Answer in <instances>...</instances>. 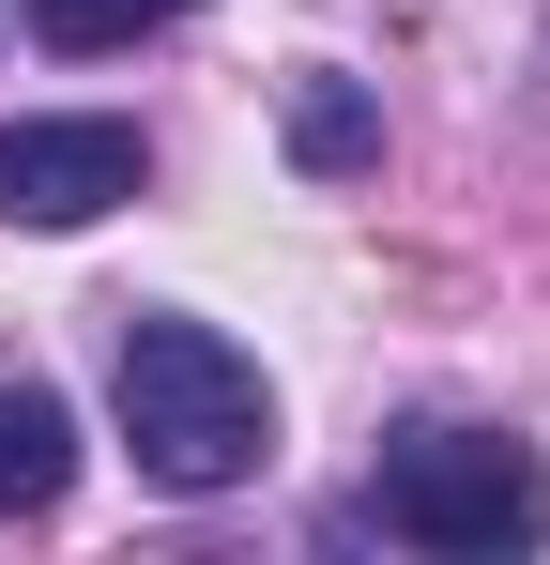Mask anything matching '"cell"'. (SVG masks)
I'll return each instance as SVG.
<instances>
[{
  "label": "cell",
  "mask_w": 550,
  "mask_h": 565,
  "mask_svg": "<svg viewBox=\"0 0 550 565\" xmlns=\"http://www.w3.org/2000/svg\"><path fill=\"white\" fill-rule=\"evenodd\" d=\"M15 15H31L62 62H107V46H138L154 15H183V0H15Z\"/></svg>",
  "instance_id": "6"
},
{
  "label": "cell",
  "mask_w": 550,
  "mask_h": 565,
  "mask_svg": "<svg viewBox=\"0 0 550 565\" xmlns=\"http://www.w3.org/2000/svg\"><path fill=\"white\" fill-rule=\"evenodd\" d=\"M382 535H413V551H536L550 535V473L536 444H505V428H398V459H382Z\"/></svg>",
  "instance_id": "2"
},
{
  "label": "cell",
  "mask_w": 550,
  "mask_h": 565,
  "mask_svg": "<svg viewBox=\"0 0 550 565\" xmlns=\"http://www.w3.org/2000/svg\"><path fill=\"white\" fill-rule=\"evenodd\" d=\"M138 122H107V107H62V122H0V214L15 230H92V214H123L138 199Z\"/></svg>",
  "instance_id": "3"
},
{
  "label": "cell",
  "mask_w": 550,
  "mask_h": 565,
  "mask_svg": "<svg viewBox=\"0 0 550 565\" xmlns=\"http://www.w3.org/2000/svg\"><path fill=\"white\" fill-rule=\"evenodd\" d=\"M77 489V413L46 397V382H0V504L31 520V504H62Z\"/></svg>",
  "instance_id": "4"
},
{
  "label": "cell",
  "mask_w": 550,
  "mask_h": 565,
  "mask_svg": "<svg viewBox=\"0 0 550 565\" xmlns=\"http://www.w3.org/2000/svg\"><path fill=\"white\" fill-rule=\"evenodd\" d=\"M123 444L154 489H245L275 459V382L214 337V321H169V306H138L123 321Z\"/></svg>",
  "instance_id": "1"
},
{
  "label": "cell",
  "mask_w": 550,
  "mask_h": 565,
  "mask_svg": "<svg viewBox=\"0 0 550 565\" xmlns=\"http://www.w3.org/2000/svg\"><path fill=\"white\" fill-rule=\"evenodd\" d=\"M290 169H321V184L382 169V107H367V77H290Z\"/></svg>",
  "instance_id": "5"
}]
</instances>
